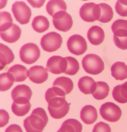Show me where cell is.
<instances>
[{
  "instance_id": "cell-1",
  "label": "cell",
  "mask_w": 127,
  "mask_h": 132,
  "mask_svg": "<svg viewBox=\"0 0 127 132\" xmlns=\"http://www.w3.org/2000/svg\"><path fill=\"white\" fill-rule=\"evenodd\" d=\"M64 91L57 87H53L46 91L45 97L48 103V110L50 116L55 119H60L69 112L70 107L65 100Z\"/></svg>"
},
{
  "instance_id": "cell-2",
  "label": "cell",
  "mask_w": 127,
  "mask_h": 132,
  "mask_svg": "<svg viewBox=\"0 0 127 132\" xmlns=\"http://www.w3.org/2000/svg\"><path fill=\"white\" fill-rule=\"evenodd\" d=\"M48 122V117L45 110L42 108H37L24 120V127L27 132H42Z\"/></svg>"
},
{
  "instance_id": "cell-3",
  "label": "cell",
  "mask_w": 127,
  "mask_h": 132,
  "mask_svg": "<svg viewBox=\"0 0 127 132\" xmlns=\"http://www.w3.org/2000/svg\"><path fill=\"white\" fill-rule=\"evenodd\" d=\"M82 64L85 71L92 75L99 74L104 69L103 60L99 55L95 54L86 55L82 59Z\"/></svg>"
},
{
  "instance_id": "cell-4",
  "label": "cell",
  "mask_w": 127,
  "mask_h": 132,
  "mask_svg": "<svg viewBox=\"0 0 127 132\" xmlns=\"http://www.w3.org/2000/svg\"><path fill=\"white\" fill-rule=\"evenodd\" d=\"M40 51L38 46L33 43L23 46L20 50L19 56L22 62L27 64L34 63L38 59Z\"/></svg>"
},
{
  "instance_id": "cell-5",
  "label": "cell",
  "mask_w": 127,
  "mask_h": 132,
  "mask_svg": "<svg viewBox=\"0 0 127 132\" xmlns=\"http://www.w3.org/2000/svg\"><path fill=\"white\" fill-rule=\"evenodd\" d=\"M63 42L60 34L54 31L49 32L42 38L40 45L44 50L48 52H53L60 48Z\"/></svg>"
},
{
  "instance_id": "cell-6",
  "label": "cell",
  "mask_w": 127,
  "mask_h": 132,
  "mask_svg": "<svg viewBox=\"0 0 127 132\" xmlns=\"http://www.w3.org/2000/svg\"><path fill=\"white\" fill-rule=\"evenodd\" d=\"M12 11L15 18L21 24L29 22L32 12L31 9L23 1H16L12 5Z\"/></svg>"
},
{
  "instance_id": "cell-7",
  "label": "cell",
  "mask_w": 127,
  "mask_h": 132,
  "mask_svg": "<svg viewBox=\"0 0 127 132\" xmlns=\"http://www.w3.org/2000/svg\"><path fill=\"white\" fill-rule=\"evenodd\" d=\"M1 37L4 41L9 43L15 42L19 39L21 30L19 27L12 23L1 25Z\"/></svg>"
},
{
  "instance_id": "cell-8",
  "label": "cell",
  "mask_w": 127,
  "mask_h": 132,
  "mask_svg": "<svg viewBox=\"0 0 127 132\" xmlns=\"http://www.w3.org/2000/svg\"><path fill=\"white\" fill-rule=\"evenodd\" d=\"M101 116L104 120L110 122H117L122 116V112L119 106L112 102H106L101 106Z\"/></svg>"
},
{
  "instance_id": "cell-9",
  "label": "cell",
  "mask_w": 127,
  "mask_h": 132,
  "mask_svg": "<svg viewBox=\"0 0 127 132\" xmlns=\"http://www.w3.org/2000/svg\"><path fill=\"white\" fill-rule=\"evenodd\" d=\"M70 53L76 55L83 54L87 49V42L84 38L79 35H74L70 37L67 42Z\"/></svg>"
},
{
  "instance_id": "cell-10",
  "label": "cell",
  "mask_w": 127,
  "mask_h": 132,
  "mask_svg": "<svg viewBox=\"0 0 127 132\" xmlns=\"http://www.w3.org/2000/svg\"><path fill=\"white\" fill-rule=\"evenodd\" d=\"M53 17V25L58 30L67 32L72 27L73 21L72 16L66 11L59 12Z\"/></svg>"
},
{
  "instance_id": "cell-11",
  "label": "cell",
  "mask_w": 127,
  "mask_h": 132,
  "mask_svg": "<svg viewBox=\"0 0 127 132\" xmlns=\"http://www.w3.org/2000/svg\"><path fill=\"white\" fill-rule=\"evenodd\" d=\"M67 62L65 58L60 56H53L48 59L46 64V69L54 74L65 73L66 69Z\"/></svg>"
},
{
  "instance_id": "cell-12",
  "label": "cell",
  "mask_w": 127,
  "mask_h": 132,
  "mask_svg": "<svg viewBox=\"0 0 127 132\" xmlns=\"http://www.w3.org/2000/svg\"><path fill=\"white\" fill-rule=\"evenodd\" d=\"M95 16L96 20L107 23L112 20L113 12L112 7L105 3L96 4L95 8Z\"/></svg>"
},
{
  "instance_id": "cell-13",
  "label": "cell",
  "mask_w": 127,
  "mask_h": 132,
  "mask_svg": "<svg viewBox=\"0 0 127 132\" xmlns=\"http://www.w3.org/2000/svg\"><path fill=\"white\" fill-rule=\"evenodd\" d=\"M47 71V69L41 65L33 66L29 70V79L36 84L44 82L48 78V74Z\"/></svg>"
},
{
  "instance_id": "cell-14",
  "label": "cell",
  "mask_w": 127,
  "mask_h": 132,
  "mask_svg": "<svg viewBox=\"0 0 127 132\" xmlns=\"http://www.w3.org/2000/svg\"><path fill=\"white\" fill-rule=\"evenodd\" d=\"M8 73L12 76L14 82H21L27 79L29 75L27 68L22 65L17 64L9 69Z\"/></svg>"
},
{
  "instance_id": "cell-15",
  "label": "cell",
  "mask_w": 127,
  "mask_h": 132,
  "mask_svg": "<svg viewBox=\"0 0 127 132\" xmlns=\"http://www.w3.org/2000/svg\"><path fill=\"white\" fill-rule=\"evenodd\" d=\"M89 42L94 45H99L103 42L105 38L103 30L100 27L94 26L91 27L87 33Z\"/></svg>"
},
{
  "instance_id": "cell-16",
  "label": "cell",
  "mask_w": 127,
  "mask_h": 132,
  "mask_svg": "<svg viewBox=\"0 0 127 132\" xmlns=\"http://www.w3.org/2000/svg\"><path fill=\"white\" fill-rule=\"evenodd\" d=\"M80 118L85 124H93L96 121L98 118L97 110L92 105H86L81 110Z\"/></svg>"
},
{
  "instance_id": "cell-17",
  "label": "cell",
  "mask_w": 127,
  "mask_h": 132,
  "mask_svg": "<svg viewBox=\"0 0 127 132\" xmlns=\"http://www.w3.org/2000/svg\"><path fill=\"white\" fill-rule=\"evenodd\" d=\"M96 4L93 2L85 3L80 11L81 19L87 22H93L96 21L95 16V7Z\"/></svg>"
},
{
  "instance_id": "cell-18",
  "label": "cell",
  "mask_w": 127,
  "mask_h": 132,
  "mask_svg": "<svg viewBox=\"0 0 127 132\" xmlns=\"http://www.w3.org/2000/svg\"><path fill=\"white\" fill-rule=\"evenodd\" d=\"M96 82L91 77L85 76L81 78L78 87L81 92L85 94H92L96 87Z\"/></svg>"
},
{
  "instance_id": "cell-19",
  "label": "cell",
  "mask_w": 127,
  "mask_h": 132,
  "mask_svg": "<svg viewBox=\"0 0 127 132\" xmlns=\"http://www.w3.org/2000/svg\"><path fill=\"white\" fill-rule=\"evenodd\" d=\"M15 56L11 50L7 46L1 43L0 45L1 70L7 65L13 62Z\"/></svg>"
},
{
  "instance_id": "cell-20",
  "label": "cell",
  "mask_w": 127,
  "mask_h": 132,
  "mask_svg": "<svg viewBox=\"0 0 127 132\" xmlns=\"http://www.w3.org/2000/svg\"><path fill=\"white\" fill-rule=\"evenodd\" d=\"M32 94L30 87L25 85H19L13 89L11 92V97L13 101L20 98H26L30 100Z\"/></svg>"
},
{
  "instance_id": "cell-21",
  "label": "cell",
  "mask_w": 127,
  "mask_h": 132,
  "mask_svg": "<svg viewBox=\"0 0 127 132\" xmlns=\"http://www.w3.org/2000/svg\"><path fill=\"white\" fill-rule=\"evenodd\" d=\"M112 75L116 80L127 78V65L124 62H116L111 67Z\"/></svg>"
},
{
  "instance_id": "cell-22",
  "label": "cell",
  "mask_w": 127,
  "mask_h": 132,
  "mask_svg": "<svg viewBox=\"0 0 127 132\" xmlns=\"http://www.w3.org/2000/svg\"><path fill=\"white\" fill-rule=\"evenodd\" d=\"M82 126L76 119H69L63 122L57 132H81Z\"/></svg>"
},
{
  "instance_id": "cell-23",
  "label": "cell",
  "mask_w": 127,
  "mask_h": 132,
  "mask_svg": "<svg viewBox=\"0 0 127 132\" xmlns=\"http://www.w3.org/2000/svg\"><path fill=\"white\" fill-rule=\"evenodd\" d=\"M53 87H57L64 91L66 95L70 93L73 90V83L71 79L65 76L56 79L53 84Z\"/></svg>"
},
{
  "instance_id": "cell-24",
  "label": "cell",
  "mask_w": 127,
  "mask_h": 132,
  "mask_svg": "<svg viewBox=\"0 0 127 132\" xmlns=\"http://www.w3.org/2000/svg\"><path fill=\"white\" fill-rule=\"evenodd\" d=\"M113 98L118 103L124 104L127 102V81L122 85L115 86L112 92Z\"/></svg>"
},
{
  "instance_id": "cell-25",
  "label": "cell",
  "mask_w": 127,
  "mask_h": 132,
  "mask_svg": "<svg viewBox=\"0 0 127 132\" xmlns=\"http://www.w3.org/2000/svg\"><path fill=\"white\" fill-rule=\"evenodd\" d=\"M112 29L114 34V36L127 37V20H116L112 24Z\"/></svg>"
},
{
  "instance_id": "cell-26",
  "label": "cell",
  "mask_w": 127,
  "mask_h": 132,
  "mask_svg": "<svg viewBox=\"0 0 127 132\" xmlns=\"http://www.w3.org/2000/svg\"><path fill=\"white\" fill-rule=\"evenodd\" d=\"M50 23L48 19L43 15H38L34 18L32 23L33 29L36 32L42 33L47 30Z\"/></svg>"
},
{
  "instance_id": "cell-27",
  "label": "cell",
  "mask_w": 127,
  "mask_h": 132,
  "mask_svg": "<svg viewBox=\"0 0 127 132\" xmlns=\"http://www.w3.org/2000/svg\"><path fill=\"white\" fill-rule=\"evenodd\" d=\"M46 9L47 13L53 17L55 14L59 12L66 11V4L63 1H50L46 5Z\"/></svg>"
},
{
  "instance_id": "cell-28",
  "label": "cell",
  "mask_w": 127,
  "mask_h": 132,
  "mask_svg": "<svg viewBox=\"0 0 127 132\" xmlns=\"http://www.w3.org/2000/svg\"><path fill=\"white\" fill-rule=\"evenodd\" d=\"M109 91V87L107 83L100 81L96 82V87L92 95L95 99L102 100L108 96Z\"/></svg>"
},
{
  "instance_id": "cell-29",
  "label": "cell",
  "mask_w": 127,
  "mask_h": 132,
  "mask_svg": "<svg viewBox=\"0 0 127 132\" xmlns=\"http://www.w3.org/2000/svg\"><path fill=\"white\" fill-rule=\"evenodd\" d=\"M31 104L28 103H18L13 102L11 106L12 110L15 115L18 117H24L30 110Z\"/></svg>"
},
{
  "instance_id": "cell-30",
  "label": "cell",
  "mask_w": 127,
  "mask_h": 132,
  "mask_svg": "<svg viewBox=\"0 0 127 132\" xmlns=\"http://www.w3.org/2000/svg\"><path fill=\"white\" fill-rule=\"evenodd\" d=\"M14 82L12 76L9 73H4L0 75V91L4 92L9 90Z\"/></svg>"
},
{
  "instance_id": "cell-31",
  "label": "cell",
  "mask_w": 127,
  "mask_h": 132,
  "mask_svg": "<svg viewBox=\"0 0 127 132\" xmlns=\"http://www.w3.org/2000/svg\"><path fill=\"white\" fill-rule=\"evenodd\" d=\"M67 62L66 69L64 73L73 76L77 73L80 69V64L77 60L72 57H65Z\"/></svg>"
},
{
  "instance_id": "cell-32",
  "label": "cell",
  "mask_w": 127,
  "mask_h": 132,
  "mask_svg": "<svg viewBox=\"0 0 127 132\" xmlns=\"http://www.w3.org/2000/svg\"><path fill=\"white\" fill-rule=\"evenodd\" d=\"M117 13L122 16H127V1H117L115 5Z\"/></svg>"
},
{
  "instance_id": "cell-33",
  "label": "cell",
  "mask_w": 127,
  "mask_h": 132,
  "mask_svg": "<svg viewBox=\"0 0 127 132\" xmlns=\"http://www.w3.org/2000/svg\"><path fill=\"white\" fill-rule=\"evenodd\" d=\"M92 132H111V129L109 124L100 122L95 125Z\"/></svg>"
},
{
  "instance_id": "cell-34",
  "label": "cell",
  "mask_w": 127,
  "mask_h": 132,
  "mask_svg": "<svg viewBox=\"0 0 127 132\" xmlns=\"http://www.w3.org/2000/svg\"><path fill=\"white\" fill-rule=\"evenodd\" d=\"M115 45L121 50L127 49V37H116L113 36Z\"/></svg>"
},
{
  "instance_id": "cell-35",
  "label": "cell",
  "mask_w": 127,
  "mask_h": 132,
  "mask_svg": "<svg viewBox=\"0 0 127 132\" xmlns=\"http://www.w3.org/2000/svg\"><path fill=\"white\" fill-rule=\"evenodd\" d=\"M10 117L9 113L4 109H1L0 111V127H3L8 122Z\"/></svg>"
},
{
  "instance_id": "cell-36",
  "label": "cell",
  "mask_w": 127,
  "mask_h": 132,
  "mask_svg": "<svg viewBox=\"0 0 127 132\" xmlns=\"http://www.w3.org/2000/svg\"><path fill=\"white\" fill-rule=\"evenodd\" d=\"M1 25L8 23H12L13 19L11 14L7 11L1 12Z\"/></svg>"
},
{
  "instance_id": "cell-37",
  "label": "cell",
  "mask_w": 127,
  "mask_h": 132,
  "mask_svg": "<svg viewBox=\"0 0 127 132\" xmlns=\"http://www.w3.org/2000/svg\"><path fill=\"white\" fill-rule=\"evenodd\" d=\"M5 132H23L20 126L17 124L9 125L6 129Z\"/></svg>"
},
{
  "instance_id": "cell-38",
  "label": "cell",
  "mask_w": 127,
  "mask_h": 132,
  "mask_svg": "<svg viewBox=\"0 0 127 132\" xmlns=\"http://www.w3.org/2000/svg\"><path fill=\"white\" fill-rule=\"evenodd\" d=\"M27 2L33 8H40L43 5L45 1H27Z\"/></svg>"
}]
</instances>
